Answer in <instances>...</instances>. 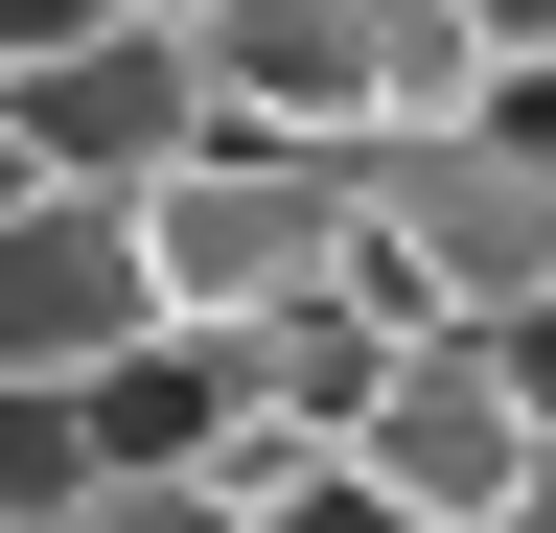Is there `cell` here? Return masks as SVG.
<instances>
[{"mask_svg": "<svg viewBox=\"0 0 556 533\" xmlns=\"http://www.w3.org/2000/svg\"><path fill=\"white\" fill-rule=\"evenodd\" d=\"M348 302L417 348H486L556 302V71L441 116V140H348Z\"/></svg>", "mask_w": 556, "mask_h": 533, "instance_id": "obj_1", "label": "cell"}, {"mask_svg": "<svg viewBox=\"0 0 556 533\" xmlns=\"http://www.w3.org/2000/svg\"><path fill=\"white\" fill-rule=\"evenodd\" d=\"M70 533H255V510L208 487V464H93V487H70Z\"/></svg>", "mask_w": 556, "mask_h": 533, "instance_id": "obj_7", "label": "cell"}, {"mask_svg": "<svg viewBox=\"0 0 556 533\" xmlns=\"http://www.w3.org/2000/svg\"><path fill=\"white\" fill-rule=\"evenodd\" d=\"M70 487H93V418L70 394H0V533H70Z\"/></svg>", "mask_w": 556, "mask_h": 533, "instance_id": "obj_6", "label": "cell"}, {"mask_svg": "<svg viewBox=\"0 0 556 533\" xmlns=\"http://www.w3.org/2000/svg\"><path fill=\"white\" fill-rule=\"evenodd\" d=\"M255 533H394V510H371V487H348V464H325V487H278Z\"/></svg>", "mask_w": 556, "mask_h": 533, "instance_id": "obj_8", "label": "cell"}, {"mask_svg": "<svg viewBox=\"0 0 556 533\" xmlns=\"http://www.w3.org/2000/svg\"><path fill=\"white\" fill-rule=\"evenodd\" d=\"M0 210H47V186H24V140H0Z\"/></svg>", "mask_w": 556, "mask_h": 533, "instance_id": "obj_10", "label": "cell"}, {"mask_svg": "<svg viewBox=\"0 0 556 533\" xmlns=\"http://www.w3.org/2000/svg\"><path fill=\"white\" fill-rule=\"evenodd\" d=\"M348 487H371L394 533H510V487H533V418H510V371L486 348H394L371 394H348Z\"/></svg>", "mask_w": 556, "mask_h": 533, "instance_id": "obj_3", "label": "cell"}, {"mask_svg": "<svg viewBox=\"0 0 556 533\" xmlns=\"http://www.w3.org/2000/svg\"><path fill=\"white\" fill-rule=\"evenodd\" d=\"M116 232H139V302H163L186 348L348 302V163H325V140H186Z\"/></svg>", "mask_w": 556, "mask_h": 533, "instance_id": "obj_2", "label": "cell"}, {"mask_svg": "<svg viewBox=\"0 0 556 533\" xmlns=\"http://www.w3.org/2000/svg\"><path fill=\"white\" fill-rule=\"evenodd\" d=\"M0 140H24V186H70V210H139V186L208 140V93H186L163 24H93V47H47V71H0Z\"/></svg>", "mask_w": 556, "mask_h": 533, "instance_id": "obj_4", "label": "cell"}, {"mask_svg": "<svg viewBox=\"0 0 556 533\" xmlns=\"http://www.w3.org/2000/svg\"><path fill=\"white\" fill-rule=\"evenodd\" d=\"M510 533H556V464H533V487H510Z\"/></svg>", "mask_w": 556, "mask_h": 533, "instance_id": "obj_9", "label": "cell"}, {"mask_svg": "<svg viewBox=\"0 0 556 533\" xmlns=\"http://www.w3.org/2000/svg\"><path fill=\"white\" fill-rule=\"evenodd\" d=\"M116 348H163V302H139V232L116 210H0V394H93Z\"/></svg>", "mask_w": 556, "mask_h": 533, "instance_id": "obj_5", "label": "cell"}]
</instances>
